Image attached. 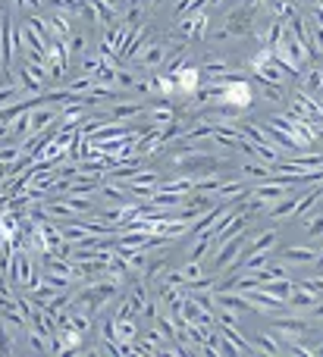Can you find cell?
<instances>
[{
	"mask_svg": "<svg viewBox=\"0 0 323 357\" xmlns=\"http://www.w3.org/2000/svg\"><path fill=\"white\" fill-rule=\"evenodd\" d=\"M173 35L182 38V41H207V35H211V10L201 6V10L179 16V25L173 29Z\"/></svg>",
	"mask_w": 323,
	"mask_h": 357,
	"instance_id": "obj_1",
	"label": "cell"
},
{
	"mask_svg": "<svg viewBox=\"0 0 323 357\" xmlns=\"http://www.w3.org/2000/svg\"><path fill=\"white\" fill-rule=\"evenodd\" d=\"M255 79H245V73H236V79H230L226 82V88H223V100L220 104H230V107H236V110H251L255 107Z\"/></svg>",
	"mask_w": 323,
	"mask_h": 357,
	"instance_id": "obj_2",
	"label": "cell"
},
{
	"mask_svg": "<svg viewBox=\"0 0 323 357\" xmlns=\"http://www.w3.org/2000/svg\"><path fill=\"white\" fill-rule=\"evenodd\" d=\"M311 329H314V323L308 320L305 314H299V317H289V314L273 317V333L283 339V345L299 342V339H308V333H311Z\"/></svg>",
	"mask_w": 323,
	"mask_h": 357,
	"instance_id": "obj_3",
	"label": "cell"
},
{
	"mask_svg": "<svg viewBox=\"0 0 323 357\" xmlns=\"http://www.w3.org/2000/svg\"><path fill=\"white\" fill-rule=\"evenodd\" d=\"M6 276L25 291H31L38 282H41V276L35 273V264H31V254L19 251V245H16V254H13V264H10V273H6Z\"/></svg>",
	"mask_w": 323,
	"mask_h": 357,
	"instance_id": "obj_4",
	"label": "cell"
},
{
	"mask_svg": "<svg viewBox=\"0 0 323 357\" xmlns=\"http://www.w3.org/2000/svg\"><path fill=\"white\" fill-rule=\"evenodd\" d=\"M170 54H173V50H170L167 41H148L142 47V54H138V66L148 69V73H157V69L167 63Z\"/></svg>",
	"mask_w": 323,
	"mask_h": 357,
	"instance_id": "obj_5",
	"label": "cell"
},
{
	"mask_svg": "<svg viewBox=\"0 0 323 357\" xmlns=\"http://www.w3.org/2000/svg\"><path fill=\"white\" fill-rule=\"evenodd\" d=\"M107 304H110V301H107V298H104V295H100L98 282H88V285H85V289H82V291H79V295H75V298H73V307L85 310V314H91V317H98V314H100V310H104V307H107Z\"/></svg>",
	"mask_w": 323,
	"mask_h": 357,
	"instance_id": "obj_6",
	"label": "cell"
},
{
	"mask_svg": "<svg viewBox=\"0 0 323 357\" xmlns=\"http://www.w3.org/2000/svg\"><path fill=\"white\" fill-rule=\"evenodd\" d=\"M173 79H176L179 94H186V98H195V94H198V88L204 85V73H201V66H192V63H188V66H182Z\"/></svg>",
	"mask_w": 323,
	"mask_h": 357,
	"instance_id": "obj_7",
	"label": "cell"
},
{
	"mask_svg": "<svg viewBox=\"0 0 323 357\" xmlns=\"http://www.w3.org/2000/svg\"><path fill=\"white\" fill-rule=\"evenodd\" d=\"M317 254L320 251L311 245H292L286 251H280V260L289 266H311V264H317Z\"/></svg>",
	"mask_w": 323,
	"mask_h": 357,
	"instance_id": "obj_8",
	"label": "cell"
},
{
	"mask_svg": "<svg viewBox=\"0 0 323 357\" xmlns=\"http://www.w3.org/2000/svg\"><path fill=\"white\" fill-rule=\"evenodd\" d=\"M144 110H148V107H144V100H113L110 110H107V116L117 119V123H126V119L142 116Z\"/></svg>",
	"mask_w": 323,
	"mask_h": 357,
	"instance_id": "obj_9",
	"label": "cell"
},
{
	"mask_svg": "<svg viewBox=\"0 0 323 357\" xmlns=\"http://www.w3.org/2000/svg\"><path fill=\"white\" fill-rule=\"evenodd\" d=\"M317 301H320V295H314V291L301 289V285L295 282V291L289 295V310H292V314H305L308 317V310H311Z\"/></svg>",
	"mask_w": 323,
	"mask_h": 357,
	"instance_id": "obj_10",
	"label": "cell"
},
{
	"mask_svg": "<svg viewBox=\"0 0 323 357\" xmlns=\"http://www.w3.org/2000/svg\"><path fill=\"white\" fill-rule=\"evenodd\" d=\"M16 82H19V88H22V94H25V98H38V94H44V82L38 79L35 73H31V69H29V63H22V66H19Z\"/></svg>",
	"mask_w": 323,
	"mask_h": 357,
	"instance_id": "obj_11",
	"label": "cell"
},
{
	"mask_svg": "<svg viewBox=\"0 0 323 357\" xmlns=\"http://www.w3.org/2000/svg\"><path fill=\"white\" fill-rule=\"evenodd\" d=\"M299 88H305L308 94L323 91V63H311V66L301 69V75H299Z\"/></svg>",
	"mask_w": 323,
	"mask_h": 357,
	"instance_id": "obj_12",
	"label": "cell"
},
{
	"mask_svg": "<svg viewBox=\"0 0 323 357\" xmlns=\"http://www.w3.org/2000/svg\"><path fill=\"white\" fill-rule=\"evenodd\" d=\"M220 333H223V339L230 342L232 348H236L239 354H257V348H255V342H248V339H242V333H239V326H220Z\"/></svg>",
	"mask_w": 323,
	"mask_h": 357,
	"instance_id": "obj_13",
	"label": "cell"
},
{
	"mask_svg": "<svg viewBox=\"0 0 323 357\" xmlns=\"http://www.w3.org/2000/svg\"><path fill=\"white\" fill-rule=\"evenodd\" d=\"M47 19H50V29H54V38H63V41H69V38L75 35V31H73V19H69V13L54 10Z\"/></svg>",
	"mask_w": 323,
	"mask_h": 357,
	"instance_id": "obj_14",
	"label": "cell"
},
{
	"mask_svg": "<svg viewBox=\"0 0 323 357\" xmlns=\"http://www.w3.org/2000/svg\"><path fill=\"white\" fill-rule=\"evenodd\" d=\"M255 348H257V354H286V345L280 342V335L270 329V333H261L255 339Z\"/></svg>",
	"mask_w": 323,
	"mask_h": 357,
	"instance_id": "obj_15",
	"label": "cell"
},
{
	"mask_svg": "<svg viewBox=\"0 0 323 357\" xmlns=\"http://www.w3.org/2000/svg\"><path fill=\"white\" fill-rule=\"evenodd\" d=\"M301 197H305V195L283 197L280 204H273V207H270V220H289V216H295V213H299V207H301Z\"/></svg>",
	"mask_w": 323,
	"mask_h": 357,
	"instance_id": "obj_16",
	"label": "cell"
},
{
	"mask_svg": "<svg viewBox=\"0 0 323 357\" xmlns=\"http://www.w3.org/2000/svg\"><path fill=\"white\" fill-rule=\"evenodd\" d=\"M276 245H280V232H276L273 226L251 235V248H255V251H276Z\"/></svg>",
	"mask_w": 323,
	"mask_h": 357,
	"instance_id": "obj_17",
	"label": "cell"
},
{
	"mask_svg": "<svg viewBox=\"0 0 323 357\" xmlns=\"http://www.w3.org/2000/svg\"><path fill=\"white\" fill-rule=\"evenodd\" d=\"M113 320H117V342H138L135 317H113Z\"/></svg>",
	"mask_w": 323,
	"mask_h": 357,
	"instance_id": "obj_18",
	"label": "cell"
},
{
	"mask_svg": "<svg viewBox=\"0 0 323 357\" xmlns=\"http://www.w3.org/2000/svg\"><path fill=\"white\" fill-rule=\"evenodd\" d=\"M255 88H257V94H261L267 104H283V100H289L286 91H283V85H270V82L255 79Z\"/></svg>",
	"mask_w": 323,
	"mask_h": 357,
	"instance_id": "obj_19",
	"label": "cell"
},
{
	"mask_svg": "<svg viewBox=\"0 0 323 357\" xmlns=\"http://www.w3.org/2000/svg\"><path fill=\"white\" fill-rule=\"evenodd\" d=\"M179 273H182V282H186V289H188V285H195V282H201V279L207 276L204 266H201V260H186V264L179 266Z\"/></svg>",
	"mask_w": 323,
	"mask_h": 357,
	"instance_id": "obj_20",
	"label": "cell"
},
{
	"mask_svg": "<svg viewBox=\"0 0 323 357\" xmlns=\"http://www.w3.org/2000/svg\"><path fill=\"white\" fill-rule=\"evenodd\" d=\"M160 182H163V178H160V173H157V169H138V173L132 176L126 185H142V188H157Z\"/></svg>",
	"mask_w": 323,
	"mask_h": 357,
	"instance_id": "obj_21",
	"label": "cell"
},
{
	"mask_svg": "<svg viewBox=\"0 0 323 357\" xmlns=\"http://www.w3.org/2000/svg\"><path fill=\"white\" fill-rule=\"evenodd\" d=\"M255 160H261V163H270V167H276V163L283 160L280 157V148L276 144H255Z\"/></svg>",
	"mask_w": 323,
	"mask_h": 357,
	"instance_id": "obj_22",
	"label": "cell"
},
{
	"mask_svg": "<svg viewBox=\"0 0 323 357\" xmlns=\"http://www.w3.org/2000/svg\"><path fill=\"white\" fill-rule=\"evenodd\" d=\"M60 197L69 204V207H73L75 216H79V213H91V210H94V204L88 201V195H73V191H66V195H60Z\"/></svg>",
	"mask_w": 323,
	"mask_h": 357,
	"instance_id": "obj_23",
	"label": "cell"
},
{
	"mask_svg": "<svg viewBox=\"0 0 323 357\" xmlns=\"http://www.w3.org/2000/svg\"><path fill=\"white\" fill-rule=\"evenodd\" d=\"M138 79H142V75H138L135 69H129V66H126V63L117 69V88H119V91H132Z\"/></svg>",
	"mask_w": 323,
	"mask_h": 357,
	"instance_id": "obj_24",
	"label": "cell"
},
{
	"mask_svg": "<svg viewBox=\"0 0 323 357\" xmlns=\"http://www.w3.org/2000/svg\"><path fill=\"white\" fill-rule=\"evenodd\" d=\"M239 173H242L245 178H257V182H261V178H267L270 176V163H239Z\"/></svg>",
	"mask_w": 323,
	"mask_h": 357,
	"instance_id": "obj_25",
	"label": "cell"
},
{
	"mask_svg": "<svg viewBox=\"0 0 323 357\" xmlns=\"http://www.w3.org/2000/svg\"><path fill=\"white\" fill-rule=\"evenodd\" d=\"M305 238L314 241V238H323V213H314L305 220Z\"/></svg>",
	"mask_w": 323,
	"mask_h": 357,
	"instance_id": "obj_26",
	"label": "cell"
},
{
	"mask_svg": "<svg viewBox=\"0 0 323 357\" xmlns=\"http://www.w3.org/2000/svg\"><path fill=\"white\" fill-rule=\"evenodd\" d=\"M295 282H299L301 289H308V291H314V295H320V298H323V273H311V276H299Z\"/></svg>",
	"mask_w": 323,
	"mask_h": 357,
	"instance_id": "obj_27",
	"label": "cell"
},
{
	"mask_svg": "<svg viewBox=\"0 0 323 357\" xmlns=\"http://www.w3.org/2000/svg\"><path fill=\"white\" fill-rule=\"evenodd\" d=\"M25 22H29L31 29H35L38 35L44 38V41H50V38H54V29H50V19H44V16H31V13H29V19H25Z\"/></svg>",
	"mask_w": 323,
	"mask_h": 357,
	"instance_id": "obj_28",
	"label": "cell"
},
{
	"mask_svg": "<svg viewBox=\"0 0 323 357\" xmlns=\"http://www.w3.org/2000/svg\"><path fill=\"white\" fill-rule=\"evenodd\" d=\"M100 66H104V56H100V54H85V56H82V73H85V75H98Z\"/></svg>",
	"mask_w": 323,
	"mask_h": 357,
	"instance_id": "obj_29",
	"label": "cell"
},
{
	"mask_svg": "<svg viewBox=\"0 0 323 357\" xmlns=\"http://www.w3.org/2000/svg\"><path fill=\"white\" fill-rule=\"evenodd\" d=\"M117 69L119 66H110V63H104V66L98 69V75H94V82H98V85H117Z\"/></svg>",
	"mask_w": 323,
	"mask_h": 357,
	"instance_id": "obj_30",
	"label": "cell"
},
{
	"mask_svg": "<svg viewBox=\"0 0 323 357\" xmlns=\"http://www.w3.org/2000/svg\"><path fill=\"white\" fill-rule=\"evenodd\" d=\"M69 54H75V56L91 54V50H88V38L85 35H73V38H69Z\"/></svg>",
	"mask_w": 323,
	"mask_h": 357,
	"instance_id": "obj_31",
	"label": "cell"
},
{
	"mask_svg": "<svg viewBox=\"0 0 323 357\" xmlns=\"http://www.w3.org/2000/svg\"><path fill=\"white\" fill-rule=\"evenodd\" d=\"M0 354H16V342L10 339V333H6V323L0 320Z\"/></svg>",
	"mask_w": 323,
	"mask_h": 357,
	"instance_id": "obj_32",
	"label": "cell"
},
{
	"mask_svg": "<svg viewBox=\"0 0 323 357\" xmlns=\"http://www.w3.org/2000/svg\"><path fill=\"white\" fill-rule=\"evenodd\" d=\"M19 157H22V148H16V144H10V148L3 144V148H0V160L3 163H16Z\"/></svg>",
	"mask_w": 323,
	"mask_h": 357,
	"instance_id": "obj_33",
	"label": "cell"
},
{
	"mask_svg": "<svg viewBox=\"0 0 323 357\" xmlns=\"http://www.w3.org/2000/svg\"><path fill=\"white\" fill-rule=\"evenodd\" d=\"M308 320H311L314 326H320V323H323V301H317L311 310H308Z\"/></svg>",
	"mask_w": 323,
	"mask_h": 357,
	"instance_id": "obj_34",
	"label": "cell"
},
{
	"mask_svg": "<svg viewBox=\"0 0 323 357\" xmlns=\"http://www.w3.org/2000/svg\"><path fill=\"white\" fill-rule=\"evenodd\" d=\"M16 6H19V10H38V6H41V0H16Z\"/></svg>",
	"mask_w": 323,
	"mask_h": 357,
	"instance_id": "obj_35",
	"label": "cell"
},
{
	"mask_svg": "<svg viewBox=\"0 0 323 357\" xmlns=\"http://www.w3.org/2000/svg\"><path fill=\"white\" fill-rule=\"evenodd\" d=\"M104 3L110 6V10H117V13H119V10H126V6H129V0H104Z\"/></svg>",
	"mask_w": 323,
	"mask_h": 357,
	"instance_id": "obj_36",
	"label": "cell"
},
{
	"mask_svg": "<svg viewBox=\"0 0 323 357\" xmlns=\"http://www.w3.org/2000/svg\"><path fill=\"white\" fill-rule=\"evenodd\" d=\"M223 3H226V0H207V10H220Z\"/></svg>",
	"mask_w": 323,
	"mask_h": 357,
	"instance_id": "obj_37",
	"label": "cell"
},
{
	"mask_svg": "<svg viewBox=\"0 0 323 357\" xmlns=\"http://www.w3.org/2000/svg\"><path fill=\"white\" fill-rule=\"evenodd\" d=\"M314 357H323V342H320V345H314V351H311Z\"/></svg>",
	"mask_w": 323,
	"mask_h": 357,
	"instance_id": "obj_38",
	"label": "cell"
},
{
	"mask_svg": "<svg viewBox=\"0 0 323 357\" xmlns=\"http://www.w3.org/2000/svg\"><path fill=\"white\" fill-rule=\"evenodd\" d=\"M317 266L323 270V248H320V254H317Z\"/></svg>",
	"mask_w": 323,
	"mask_h": 357,
	"instance_id": "obj_39",
	"label": "cell"
},
{
	"mask_svg": "<svg viewBox=\"0 0 323 357\" xmlns=\"http://www.w3.org/2000/svg\"><path fill=\"white\" fill-rule=\"evenodd\" d=\"M154 3H163V0H154Z\"/></svg>",
	"mask_w": 323,
	"mask_h": 357,
	"instance_id": "obj_40",
	"label": "cell"
},
{
	"mask_svg": "<svg viewBox=\"0 0 323 357\" xmlns=\"http://www.w3.org/2000/svg\"><path fill=\"white\" fill-rule=\"evenodd\" d=\"M0 10H3V6H0Z\"/></svg>",
	"mask_w": 323,
	"mask_h": 357,
	"instance_id": "obj_41",
	"label": "cell"
}]
</instances>
